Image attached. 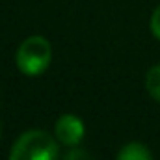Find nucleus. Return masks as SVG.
I'll return each mask as SVG.
<instances>
[{"label": "nucleus", "mask_w": 160, "mask_h": 160, "mask_svg": "<svg viewBox=\"0 0 160 160\" xmlns=\"http://www.w3.org/2000/svg\"><path fill=\"white\" fill-rule=\"evenodd\" d=\"M145 88H147L149 95H151L155 101H158L160 102V63L158 65H155V67H151V69L147 71V77H145Z\"/></svg>", "instance_id": "obj_5"}, {"label": "nucleus", "mask_w": 160, "mask_h": 160, "mask_svg": "<svg viewBox=\"0 0 160 160\" xmlns=\"http://www.w3.org/2000/svg\"><path fill=\"white\" fill-rule=\"evenodd\" d=\"M63 160H93L91 155L86 151V149H80V147H71V151L65 155Z\"/></svg>", "instance_id": "obj_6"}, {"label": "nucleus", "mask_w": 160, "mask_h": 160, "mask_svg": "<svg viewBox=\"0 0 160 160\" xmlns=\"http://www.w3.org/2000/svg\"><path fill=\"white\" fill-rule=\"evenodd\" d=\"M116 160H153V157H151V151L143 143L130 142L119 151Z\"/></svg>", "instance_id": "obj_4"}, {"label": "nucleus", "mask_w": 160, "mask_h": 160, "mask_svg": "<svg viewBox=\"0 0 160 160\" xmlns=\"http://www.w3.org/2000/svg\"><path fill=\"white\" fill-rule=\"evenodd\" d=\"M52 60V47L43 36H30L22 41L15 54L19 71L26 77H38L47 71Z\"/></svg>", "instance_id": "obj_2"}, {"label": "nucleus", "mask_w": 160, "mask_h": 160, "mask_svg": "<svg viewBox=\"0 0 160 160\" xmlns=\"http://www.w3.org/2000/svg\"><path fill=\"white\" fill-rule=\"evenodd\" d=\"M149 28H151V34H153L157 39H160V6L153 11V15H151Z\"/></svg>", "instance_id": "obj_7"}, {"label": "nucleus", "mask_w": 160, "mask_h": 160, "mask_svg": "<svg viewBox=\"0 0 160 160\" xmlns=\"http://www.w3.org/2000/svg\"><path fill=\"white\" fill-rule=\"evenodd\" d=\"M0 132H2V130H0Z\"/></svg>", "instance_id": "obj_8"}, {"label": "nucleus", "mask_w": 160, "mask_h": 160, "mask_svg": "<svg viewBox=\"0 0 160 160\" xmlns=\"http://www.w3.org/2000/svg\"><path fill=\"white\" fill-rule=\"evenodd\" d=\"M84 121L75 114H63L60 116L54 125L56 140H60L67 147H77L84 138Z\"/></svg>", "instance_id": "obj_3"}, {"label": "nucleus", "mask_w": 160, "mask_h": 160, "mask_svg": "<svg viewBox=\"0 0 160 160\" xmlns=\"http://www.w3.org/2000/svg\"><path fill=\"white\" fill-rule=\"evenodd\" d=\"M58 142L45 130H28L21 134L11 151L9 160H58Z\"/></svg>", "instance_id": "obj_1"}]
</instances>
